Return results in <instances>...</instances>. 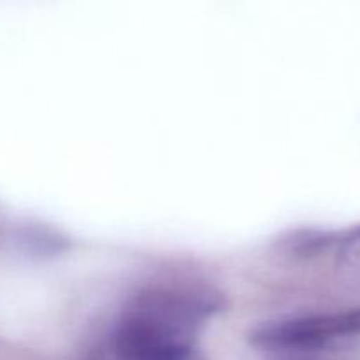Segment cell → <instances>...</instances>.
Listing matches in <instances>:
<instances>
[{
  "mask_svg": "<svg viewBox=\"0 0 360 360\" xmlns=\"http://www.w3.org/2000/svg\"><path fill=\"white\" fill-rule=\"evenodd\" d=\"M360 336V308L333 315L302 316L269 323L257 330L253 341L264 350L313 354L336 341Z\"/></svg>",
  "mask_w": 360,
  "mask_h": 360,
  "instance_id": "7a4b0ae2",
  "label": "cell"
},
{
  "mask_svg": "<svg viewBox=\"0 0 360 360\" xmlns=\"http://www.w3.org/2000/svg\"><path fill=\"white\" fill-rule=\"evenodd\" d=\"M221 308L217 292L200 285H160L129 301L104 336L101 360H206L197 341Z\"/></svg>",
  "mask_w": 360,
  "mask_h": 360,
  "instance_id": "6da1fadb",
  "label": "cell"
},
{
  "mask_svg": "<svg viewBox=\"0 0 360 360\" xmlns=\"http://www.w3.org/2000/svg\"><path fill=\"white\" fill-rule=\"evenodd\" d=\"M288 360H311V359H302V357H299V359H288Z\"/></svg>",
  "mask_w": 360,
  "mask_h": 360,
  "instance_id": "3957f363",
  "label": "cell"
}]
</instances>
